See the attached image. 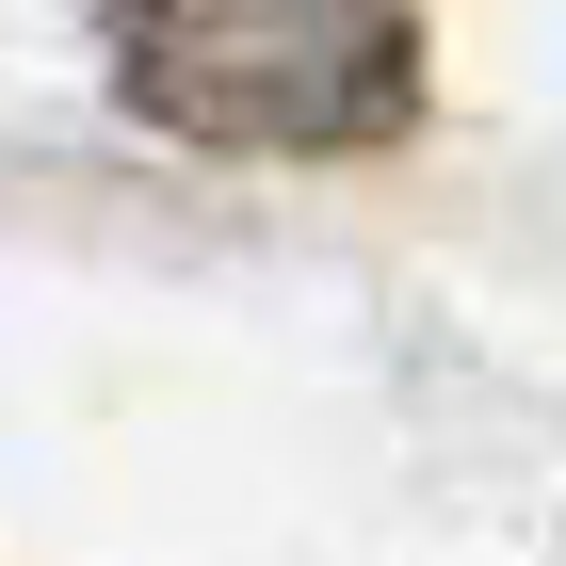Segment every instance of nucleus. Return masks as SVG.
Returning a JSON list of instances; mask_svg holds the SVG:
<instances>
[{"label": "nucleus", "instance_id": "1", "mask_svg": "<svg viewBox=\"0 0 566 566\" xmlns=\"http://www.w3.org/2000/svg\"><path fill=\"white\" fill-rule=\"evenodd\" d=\"M114 97L178 146L356 163L421 130V0H114Z\"/></svg>", "mask_w": 566, "mask_h": 566}]
</instances>
